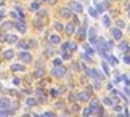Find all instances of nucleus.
I'll return each instance as SVG.
<instances>
[{
  "label": "nucleus",
  "mask_w": 130,
  "mask_h": 117,
  "mask_svg": "<svg viewBox=\"0 0 130 117\" xmlns=\"http://www.w3.org/2000/svg\"><path fill=\"white\" fill-rule=\"evenodd\" d=\"M50 2H52V3H55V0H50Z\"/></svg>",
  "instance_id": "nucleus-12"
},
{
  "label": "nucleus",
  "mask_w": 130,
  "mask_h": 117,
  "mask_svg": "<svg viewBox=\"0 0 130 117\" xmlns=\"http://www.w3.org/2000/svg\"><path fill=\"white\" fill-rule=\"evenodd\" d=\"M50 40H52V43H59V39L56 37V35H53V37L50 39Z\"/></svg>",
  "instance_id": "nucleus-3"
},
{
  "label": "nucleus",
  "mask_w": 130,
  "mask_h": 117,
  "mask_svg": "<svg viewBox=\"0 0 130 117\" xmlns=\"http://www.w3.org/2000/svg\"><path fill=\"white\" fill-rule=\"evenodd\" d=\"M68 32H69V34L74 32V26H72V24H69V26H68Z\"/></svg>",
  "instance_id": "nucleus-6"
},
{
  "label": "nucleus",
  "mask_w": 130,
  "mask_h": 117,
  "mask_svg": "<svg viewBox=\"0 0 130 117\" xmlns=\"http://www.w3.org/2000/svg\"><path fill=\"white\" fill-rule=\"evenodd\" d=\"M71 7H72L74 10H76V11H80V10H82V7H80V5H77L76 2H74V5H71Z\"/></svg>",
  "instance_id": "nucleus-2"
},
{
  "label": "nucleus",
  "mask_w": 130,
  "mask_h": 117,
  "mask_svg": "<svg viewBox=\"0 0 130 117\" xmlns=\"http://www.w3.org/2000/svg\"><path fill=\"white\" fill-rule=\"evenodd\" d=\"M11 55H13L11 52H5V58H11Z\"/></svg>",
  "instance_id": "nucleus-7"
},
{
  "label": "nucleus",
  "mask_w": 130,
  "mask_h": 117,
  "mask_svg": "<svg viewBox=\"0 0 130 117\" xmlns=\"http://www.w3.org/2000/svg\"><path fill=\"white\" fill-rule=\"evenodd\" d=\"M55 74H56V75H63L64 74V69H56V71H55Z\"/></svg>",
  "instance_id": "nucleus-4"
},
{
  "label": "nucleus",
  "mask_w": 130,
  "mask_h": 117,
  "mask_svg": "<svg viewBox=\"0 0 130 117\" xmlns=\"http://www.w3.org/2000/svg\"><path fill=\"white\" fill-rule=\"evenodd\" d=\"M8 40H10V42H16V37H13V35H10V37H8Z\"/></svg>",
  "instance_id": "nucleus-9"
},
{
  "label": "nucleus",
  "mask_w": 130,
  "mask_h": 117,
  "mask_svg": "<svg viewBox=\"0 0 130 117\" xmlns=\"http://www.w3.org/2000/svg\"><path fill=\"white\" fill-rule=\"evenodd\" d=\"M16 27L21 30V32H24V30H26V26H24V24H21V23H16Z\"/></svg>",
  "instance_id": "nucleus-1"
},
{
  "label": "nucleus",
  "mask_w": 130,
  "mask_h": 117,
  "mask_svg": "<svg viewBox=\"0 0 130 117\" xmlns=\"http://www.w3.org/2000/svg\"><path fill=\"white\" fill-rule=\"evenodd\" d=\"M112 34H114V37H117V39H119V37H121V32H119V30H117V29H114V32H112Z\"/></svg>",
  "instance_id": "nucleus-5"
},
{
  "label": "nucleus",
  "mask_w": 130,
  "mask_h": 117,
  "mask_svg": "<svg viewBox=\"0 0 130 117\" xmlns=\"http://www.w3.org/2000/svg\"><path fill=\"white\" fill-rule=\"evenodd\" d=\"M13 69H14V71H21L23 68H21V66H19V64H16V66H13Z\"/></svg>",
  "instance_id": "nucleus-8"
},
{
  "label": "nucleus",
  "mask_w": 130,
  "mask_h": 117,
  "mask_svg": "<svg viewBox=\"0 0 130 117\" xmlns=\"http://www.w3.org/2000/svg\"><path fill=\"white\" fill-rule=\"evenodd\" d=\"M27 104H29V106H32V104H36V101H34V99H29V101H27Z\"/></svg>",
  "instance_id": "nucleus-10"
},
{
  "label": "nucleus",
  "mask_w": 130,
  "mask_h": 117,
  "mask_svg": "<svg viewBox=\"0 0 130 117\" xmlns=\"http://www.w3.org/2000/svg\"><path fill=\"white\" fill-rule=\"evenodd\" d=\"M63 14H64V16H68V14H69V10H63V11H61Z\"/></svg>",
  "instance_id": "nucleus-11"
}]
</instances>
